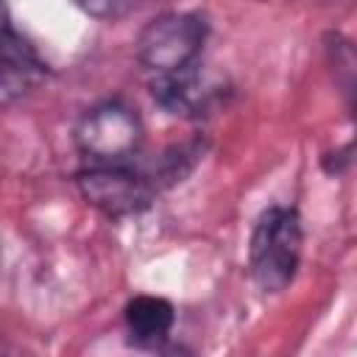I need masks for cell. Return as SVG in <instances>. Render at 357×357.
<instances>
[{
	"label": "cell",
	"instance_id": "6da1fadb",
	"mask_svg": "<svg viewBox=\"0 0 357 357\" xmlns=\"http://www.w3.org/2000/svg\"><path fill=\"white\" fill-rule=\"evenodd\" d=\"M301 218L296 209L271 206L259 215L251 243H248V268L251 279L265 293H282L301 262Z\"/></svg>",
	"mask_w": 357,
	"mask_h": 357
},
{
	"label": "cell",
	"instance_id": "7a4b0ae2",
	"mask_svg": "<svg viewBox=\"0 0 357 357\" xmlns=\"http://www.w3.org/2000/svg\"><path fill=\"white\" fill-rule=\"evenodd\" d=\"M75 145L95 165H117L139 151L142 120L128 103L103 100L78 120Z\"/></svg>",
	"mask_w": 357,
	"mask_h": 357
},
{
	"label": "cell",
	"instance_id": "3957f363",
	"mask_svg": "<svg viewBox=\"0 0 357 357\" xmlns=\"http://www.w3.org/2000/svg\"><path fill=\"white\" fill-rule=\"evenodd\" d=\"M206 22L190 11H167L151 20L137 36V59L151 73H170L198 59Z\"/></svg>",
	"mask_w": 357,
	"mask_h": 357
},
{
	"label": "cell",
	"instance_id": "277c9868",
	"mask_svg": "<svg viewBox=\"0 0 357 357\" xmlns=\"http://www.w3.org/2000/svg\"><path fill=\"white\" fill-rule=\"evenodd\" d=\"M78 192L84 201L95 209H100L109 218H126L137 215L151 206L153 195L159 192V184L153 176L137 173L126 167L123 162L117 165H92L75 176Z\"/></svg>",
	"mask_w": 357,
	"mask_h": 357
},
{
	"label": "cell",
	"instance_id": "5b68a950",
	"mask_svg": "<svg viewBox=\"0 0 357 357\" xmlns=\"http://www.w3.org/2000/svg\"><path fill=\"white\" fill-rule=\"evenodd\" d=\"M151 92L162 109H167L170 114H181V117L204 114L215 98V86L209 84L198 59L178 70L159 73L151 81Z\"/></svg>",
	"mask_w": 357,
	"mask_h": 357
},
{
	"label": "cell",
	"instance_id": "8992f818",
	"mask_svg": "<svg viewBox=\"0 0 357 357\" xmlns=\"http://www.w3.org/2000/svg\"><path fill=\"white\" fill-rule=\"evenodd\" d=\"M45 75L36 53L11 31H0V112L28 95Z\"/></svg>",
	"mask_w": 357,
	"mask_h": 357
},
{
	"label": "cell",
	"instance_id": "52a82bcc",
	"mask_svg": "<svg viewBox=\"0 0 357 357\" xmlns=\"http://www.w3.org/2000/svg\"><path fill=\"white\" fill-rule=\"evenodd\" d=\"M123 318H126V329H128L131 340L137 346L153 349L162 340H167V335L173 329V321H176V312H173V304L167 298L137 296L126 304Z\"/></svg>",
	"mask_w": 357,
	"mask_h": 357
},
{
	"label": "cell",
	"instance_id": "ba28073f",
	"mask_svg": "<svg viewBox=\"0 0 357 357\" xmlns=\"http://www.w3.org/2000/svg\"><path fill=\"white\" fill-rule=\"evenodd\" d=\"M326 53L332 59V64L337 70H343V92L351 95V78H354V50H351V42H346L343 36L332 33L329 36V45H326Z\"/></svg>",
	"mask_w": 357,
	"mask_h": 357
},
{
	"label": "cell",
	"instance_id": "9c48e42d",
	"mask_svg": "<svg viewBox=\"0 0 357 357\" xmlns=\"http://www.w3.org/2000/svg\"><path fill=\"white\" fill-rule=\"evenodd\" d=\"M73 6H78L84 14L98 17V20H114L128 14L131 8H137L142 0H70Z\"/></svg>",
	"mask_w": 357,
	"mask_h": 357
}]
</instances>
